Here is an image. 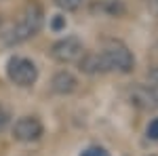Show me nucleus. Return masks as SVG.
Returning <instances> with one entry per match:
<instances>
[{"instance_id": "nucleus-1", "label": "nucleus", "mask_w": 158, "mask_h": 156, "mask_svg": "<svg viewBox=\"0 0 158 156\" xmlns=\"http://www.w3.org/2000/svg\"><path fill=\"white\" fill-rule=\"evenodd\" d=\"M103 63L108 68V72H120L129 74L135 68V57L129 51V47L120 40H103V44L99 48Z\"/></svg>"}, {"instance_id": "nucleus-2", "label": "nucleus", "mask_w": 158, "mask_h": 156, "mask_svg": "<svg viewBox=\"0 0 158 156\" xmlns=\"http://www.w3.org/2000/svg\"><path fill=\"white\" fill-rule=\"evenodd\" d=\"M42 9L38 4H27L21 13V17L17 19V23L11 27L9 32V40L11 42H23L27 38L36 36L42 27Z\"/></svg>"}, {"instance_id": "nucleus-3", "label": "nucleus", "mask_w": 158, "mask_h": 156, "mask_svg": "<svg viewBox=\"0 0 158 156\" xmlns=\"http://www.w3.org/2000/svg\"><path fill=\"white\" fill-rule=\"evenodd\" d=\"M9 80L17 86H32L38 80V68L36 63L27 57H11L6 63Z\"/></svg>"}, {"instance_id": "nucleus-4", "label": "nucleus", "mask_w": 158, "mask_h": 156, "mask_svg": "<svg viewBox=\"0 0 158 156\" xmlns=\"http://www.w3.org/2000/svg\"><path fill=\"white\" fill-rule=\"evenodd\" d=\"M82 55H85V47L78 36H65L51 47V57L59 63H74Z\"/></svg>"}, {"instance_id": "nucleus-5", "label": "nucleus", "mask_w": 158, "mask_h": 156, "mask_svg": "<svg viewBox=\"0 0 158 156\" xmlns=\"http://www.w3.org/2000/svg\"><path fill=\"white\" fill-rule=\"evenodd\" d=\"M42 133H44V127H42V122L36 116H23V118L17 120L15 127H13V137L17 141H25V144L40 139Z\"/></svg>"}, {"instance_id": "nucleus-6", "label": "nucleus", "mask_w": 158, "mask_h": 156, "mask_svg": "<svg viewBox=\"0 0 158 156\" xmlns=\"http://www.w3.org/2000/svg\"><path fill=\"white\" fill-rule=\"evenodd\" d=\"M131 103L141 110H156L158 108V95L148 86V84H137L129 91Z\"/></svg>"}, {"instance_id": "nucleus-7", "label": "nucleus", "mask_w": 158, "mask_h": 156, "mask_svg": "<svg viewBox=\"0 0 158 156\" xmlns=\"http://www.w3.org/2000/svg\"><path fill=\"white\" fill-rule=\"evenodd\" d=\"M76 86H78V80H76V76L72 72H68V70H61L53 76V80H51V89H53V93H57V95H70L76 91Z\"/></svg>"}, {"instance_id": "nucleus-8", "label": "nucleus", "mask_w": 158, "mask_h": 156, "mask_svg": "<svg viewBox=\"0 0 158 156\" xmlns=\"http://www.w3.org/2000/svg\"><path fill=\"white\" fill-rule=\"evenodd\" d=\"M78 65H80V70L85 74H91V76H95V74H108V68H106L103 57H101L99 51H95V53H85L78 59Z\"/></svg>"}, {"instance_id": "nucleus-9", "label": "nucleus", "mask_w": 158, "mask_h": 156, "mask_svg": "<svg viewBox=\"0 0 158 156\" xmlns=\"http://www.w3.org/2000/svg\"><path fill=\"white\" fill-rule=\"evenodd\" d=\"M53 2L59 6L61 11H65V13L78 11V9H80V4H82V0H53Z\"/></svg>"}, {"instance_id": "nucleus-10", "label": "nucleus", "mask_w": 158, "mask_h": 156, "mask_svg": "<svg viewBox=\"0 0 158 156\" xmlns=\"http://www.w3.org/2000/svg\"><path fill=\"white\" fill-rule=\"evenodd\" d=\"M148 86L158 95V68H152L148 72Z\"/></svg>"}, {"instance_id": "nucleus-11", "label": "nucleus", "mask_w": 158, "mask_h": 156, "mask_svg": "<svg viewBox=\"0 0 158 156\" xmlns=\"http://www.w3.org/2000/svg\"><path fill=\"white\" fill-rule=\"evenodd\" d=\"M80 156H110V152L106 148H101V145H91V148H86Z\"/></svg>"}, {"instance_id": "nucleus-12", "label": "nucleus", "mask_w": 158, "mask_h": 156, "mask_svg": "<svg viewBox=\"0 0 158 156\" xmlns=\"http://www.w3.org/2000/svg\"><path fill=\"white\" fill-rule=\"evenodd\" d=\"M148 139H152V141H158V118H152L150 120V124H148Z\"/></svg>"}, {"instance_id": "nucleus-13", "label": "nucleus", "mask_w": 158, "mask_h": 156, "mask_svg": "<svg viewBox=\"0 0 158 156\" xmlns=\"http://www.w3.org/2000/svg\"><path fill=\"white\" fill-rule=\"evenodd\" d=\"M9 122H11V114H9V110L4 108V106H0V133L9 127Z\"/></svg>"}, {"instance_id": "nucleus-14", "label": "nucleus", "mask_w": 158, "mask_h": 156, "mask_svg": "<svg viewBox=\"0 0 158 156\" xmlns=\"http://www.w3.org/2000/svg\"><path fill=\"white\" fill-rule=\"evenodd\" d=\"M51 27H53L55 32L63 30V27H65V17H63V15H55V17H53V21H51Z\"/></svg>"}]
</instances>
